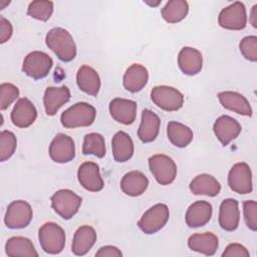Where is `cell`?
<instances>
[{
	"instance_id": "6da1fadb",
	"label": "cell",
	"mask_w": 257,
	"mask_h": 257,
	"mask_svg": "<svg viewBox=\"0 0 257 257\" xmlns=\"http://www.w3.org/2000/svg\"><path fill=\"white\" fill-rule=\"evenodd\" d=\"M45 42L61 61L68 62L76 56V45L71 34L64 28L50 29L45 37Z\"/></svg>"
},
{
	"instance_id": "7a4b0ae2",
	"label": "cell",
	"mask_w": 257,
	"mask_h": 257,
	"mask_svg": "<svg viewBox=\"0 0 257 257\" xmlns=\"http://www.w3.org/2000/svg\"><path fill=\"white\" fill-rule=\"evenodd\" d=\"M96 115L95 108L87 102H76L60 115L61 124L66 128L89 126Z\"/></svg>"
},
{
	"instance_id": "3957f363",
	"label": "cell",
	"mask_w": 257,
	"mask_h": 257,
	"mask_svg": "<svg viewBox=\"0 0 257 257\" xmlns=\"http://www.w3.org/2000/svg\"><path fill=\"white\" fill-rule=\"evenodd\" d=\"M38 238L41 248L48 254L60 253L65 245L64 230L53 222L45 223L39 228Z\"/></svg>"
},
{
	"instance_id": "277c9868",
	"label": "cell",
	"mask_w": 257,
	"mask_h": 257,
	"mask_svg": "<svg viewBox=\"0 0 257 257\" xmlns=\"http://www.w3.org/2000/svg\"><path fill=\"white\" fill-rule=\"evenodd\" d=\"M52 209L64 220L71 219L79 210L82 199L68 189L56 191L51 196Z\"/></svg>"
},
{
	"instance_id": "5b68a950",
	"label": "cell",
	"mask_w": 257,
	"mask_h": 257,
	"mask_svg": "<svg viewBox=\"0 0 257 257\" xmlns=\"http://www.w3.org/2000/svg\"><path fill=\"white\" fill-rule=\"evenodd\" d=\"M170 211L166 204H156L147 210L138 222L139 228L145 234H155L168 222Z\"/></svg>"
},
{
	"instance_id": "8992f818",
	"label": "cell",
	"mask_w": 257,
	"mask_h": 257,
	"mask_svg": "<svg viewBox=\"0 0 257 257\" xmlns=\"http://www.w3.org/2000/svg\"><path fill=\"white\" fill-rule=\"evenodd\" d=\"M52 65L53 60L48 54L35 50L25 56L22 71L33 79H40L48 75Z\"/></svg>"
},
{
	"instance_id": "52a82bcc",
	"label": "cell",
	"mask_w": 257,
	"mask_h": 257,
	"mask_svg": "<svg viewBox=\"0 0 257 257\" xmlns=\"http://www.w3.org/2000/svg\"><path fill=\"white\" fill-rule=\"evenodd\" d=\"M149 167L157 182L163 186L172 184L176 179L177 166L173 159L166 155L152 156L149 159Z\"/></svg>"
},
{
	"instance_id": "ba28073f",
	"label": "cell",
	"mask_w": 257,
	"mask_h": 257,
	"mask_svg": "<svg viewBox=\"0 0 257 257\" xmlns=\"http://www.w3.org/2000/svg\"><path fill=\"white\" fill-rule=\"evenodd\" d=\"M151 98L158 107L166 111L179 110L184 104L183 94L177 88L167 85L155 86L151 91Z\"/></svg>"
},
{
	"instance_id": "9c48e42d",
	"label": "cell",
	"mask_w": 257,
	"mask_h": 257,
	"mask_svg": "<svg viewBox=\"0 0 257 257\" xmlns=\"http://www.w3.org/2000/svg\"><path fill=\"white\" fill-rule=\"evenodd\" d=\"M32 217L33 213L30 204L23 200H17L8 205L4 222L9 229H21L30 224Z\"/></svg>"
},
{
	"instance_id": "30bf717a",
	"label": "cell",
	"mask_w": 257,
	"mask_h": 257,
	"mask_svg": "<svg viewBox=\"0 0 257 257\" xmlns=\"http://www.w3.org/2000/svg\"><path fill=\"white\" fill-rule=\"evenodd\" d=\"M218 23L222 28L229 30H242L247 24V14L245 5L236 1L221 10Z\"/></svg>"
},
{
	"instance_id": "8fae6325",
	"label": "cell",
	"mask_w": 257,
	"mask_h": 257,
	"mask_svg": "<svg viewBox=\"0 0 257 257\" xmlns=\"http://www.w3.org/2000/svg\"><path fill=\"white\" fill-rule=\"evenodd\" d=\"M228 185L235 193L246 195L253 190L252 173L246 163L235 164L228 174Z\"/></svg>"
},
{
	"instance_id": "7c38bea8",
	"label": "cell",
	"mask_w": 257,
	"mask_h": 257,
	"mask_svg": "<svg viewBox=\"0 0 257 257\" xmlns=\"http://www.w3.org/2000/svg\"><path fill=\"white\" fill-rule=\"evenodd\" d=\"M48 153L53 162L59 164L68 163L75 157L74 142L69 136L58 134L50 143Z\"/></svg>"
},
{
	"instance_id": "4fadbf2b",
	"label": "cell",
	"mask_w": 257,
	"mask_h": 257,
	"mask_svg": "<svg viewBox=\"0 0 257 257\" xmlns=\"http://www.w3.org/2000/svg\"><path fill=\"white\" fill-rule=\"evenodd\" d=\"M80 185L89 192H99L103 188V180L99 174V167L93 162H84L77 171Z\"/></svg>"
},
{
	"instance_id": "5bb4252c",
	"label": "cell",
	"mask_w": 257,
	"mask_h": 257,
	"mask_svg": "<svg viewBox=\"0 0 257 257\" xmlns=\"http://www.w3.org/2000/svg\"><path fill=\"white\" fill-rule=\"evenodd\" d=\"M109 113L114 120L122 124H132L137 116V102L126 98L115 97L109 102Z\"/></svg>"
},
{
	"instance_id": "9a60e30c",
	"label": "cell",
	"mask_w": 257,
	"mask_h": 257,
	"mask_svg": "<svg viewBox=\"0 0 257 257\" xmlns=\"http://www.w3.org/2000/svg\"><path fill=\"white\" fill-rule=\"evenodd\" d=\"M241 130V124L229 115L219 116L213 125L214 134L223 146H227L235 140L240 135Z\"/></svg>"
},
{
	"instance_id": "2e32d148",
	"label": "cell",
	"mask_w": 257,
	"mask_h": 257,
	"mask_svg": "<svg viewBox=\"0 0 257 257\" xmlns=\"http://www.w3.org/2000/svg\"><path fill=\"white\" fill-rule=\"evenodd\" d=\"M10 116L14 125L25 128L35 121L37 117V110L28 98L22 97L15 103Z\"/></svg>"
},
{
	"instance_id": "e0dca14e",
	"label": "cell",
	"mask_w": 257,
	"mask_h": 257,
	"mask_svg": "<svg viewBox=\"0 0 257 257\" xmlns=\"http://www.w3.org/2000/svg\"><path fill=\"white\" fill-rule=\"evenodd\" d=\"M70 99L69 88L65 85L60 87L48 86L44 91L43 104L47 115L56 114L57 110Z\"/></svg>"
},
{
	"instance_id": "ac0fdd59",
	"label": "cell",
	"mask_w": 257,
	"mask_h": 257,
	"mask_svg": "<svg viewBox=\"0 0 257 257\" xmlns=\"http://www.w3.org/2000/svg\"><path fill=\"white\" fill-rule=\"evenodd\" d=\"M178 64L183 73L187 75H196L203 67L202 53L193 47H183L179 52Z\"/></svg>"
},
{
	"instance_id": "d6986e66",
	"label": "cell",
	"mask_w": 257,
	"mask_h": 257,
	"mask_svg": "<svg viewBox=\"0 0 257 257\" xmlns=\"http://www.w3.org/2000/svg\"><path fill=\"white\" fill-rule=\"evenodd\" d=\"M240 221L239 204L235 199H226L220 205L219 224L225 231H234L237 229Z\"/></svg>"
},
{
	"instance_id": "ffe728a7",
	"label": "cell",
	"mask_w": 257,
	"mask_h": 257,
	"mask_svg": "<svg viewBox=\"0 0 257 257\" xmlns=\"http://www.w3.org/2000/svg\"><path fill=\"white\" fill-rule=\"evenodd\" d=\"M212 205L206 201L193 203L186 212V223L190 228H198L206 225L212 217Z\"/></svg>"
},
{
	"instance_id": "44dd1931",
	"label": "cell",
	"mask_w": 257,
	"mask_h": 257,
	"mask_svg": "<svg viewBox=\"0 0 257 257\" xmlns=\"http://www.w3.org/2000/svg\"><path fill=\"white\" fill-rule=\"evenodd\" d=\"M218 98L223 107L242 115H252L251 105L243 94L236 91H222L218 93Z\"/></svg>"
},
{
	"instance_id": "7402d4cb",
	"label": "cell",
	"mask_w": 257,
	"mask_h": 257,
	"mask_svg": "<svg viewBox=\"0 0 257 257\" xmlns=\"http://www.w3.org/2000/svg\"><path fill=\"white\" fill-rule=\"evenodd\" d=\"M95 241V230L88 225L81 226L75 231L73 235L71 251L76 256H83L92 248Z\"/></svg>"
},
{
	"instance_id": "603a6c76",
	"label": "cell",
	"mask_w": 257,
	"mask_h": 257,
	"mask_svg": "<svg viewBox=\"0 0 257 257\" xmlns=\"http://www.w3.org/2000/svg\"><path fill=\"white\" fill-rule=\"evenodd\" d=\"M188 246L193 251L202 253L206 256H212L218 249L219 241L218 237L214 233H198L189 237Z\"/></svg>"
},
{
	"instance_id": "cb8c5ba5",
	"label": "cell",
	"mask_w": 257,
	"mask_h": 257,
	"mask_svg": "<svg viewBox=\"0 0 257 257\" xmlns=\"http://www.w3.org/2000/svg\"><path fill=\"white\" fill-rule=\"evenodd\" d=\"M161 119L151 109H144L142 112V120L138 130V137L143 143H151L155 141L159 135Z\"/></svg>"
},
{
	"instance_id": "d4e9b609",
	"label": "cell",
	"mask_w": 257,
	"mask_h": 257,
	"mask_svg": "<svg viewBox=\"0 0 257 257\" xmlns=\"http://www.w3.org/2000/svg\"><path fill=\"white\" fill-rule=\"evenodd\" d=\"M149 73L145 66L135 63L131 65L123 75V87L130 92L142 90L148 83Z\"/></svg>"
},
{
	"instance_id": "484cf974",
	"label": "cell",
	"mask_w": 257,
	"mask_h": 257,
	"mask_svg": "<svg viewBox=\"0 0 257 257\" xmlns=\"http://www.w3.org/2000/svg\"><path fill=\"white\" fill-rule=\"evenodd\" d=\"M148 186V178L140 171H132L126 173L120 181L121 191L131 197L141 196L145 193Z\"/></svg>"
},
{
	"instance_id": "4316f807",
	"label": "cell",
	"mask_w": 257,
	"mask_h": 257,
	"mask_svg": "<svg viewBox=\"0 0 257 257\" xmlns=\"http://www.w3.org/2000/svg\"><path fill=\"white\" fill-rule=\"evenodd\" d=\"M76 83L80 90L92 96H96L100 88L98 73L88 65H82L77 70Z\"/></svg>"
},
{
	"instance_id": "83f0119b",
	"label": "cell",
	"mask_w": 257,
	"mask_h": 257,
	"mask_svg": "<svg viewBox=\"0 0 257 257\" xmlns=\"http://www.w3.org/2000/svg\"><path fill=\"white\" fill-rule=\"evenodd\" d=\"M112 156L114 161L124 163L134 155V142L132 138L124 132H117L111 141Z\"/></svg>"
},
{
	"instance_id": "f1b7e54d",
	"label": "cell",
	"mask_w": 257,
	"mask_h": 257,
	"mask_svg": "<svg viewBox=\"0 0 257 257\" xmlns=\"http://www.w3.org/2000/svg\"><path fill=\"white\" fill-rule=\"evenodd\" d=\"M189 188L194 195H205L209 197H215L221 191V185L217 179L208 174L196 176L191 181Z\"/></svg>"
},
{
	"instance_id": "f546056e",
	"label": "cell",
	"mask_w": 257,
	"mask_h": 257,
	"mask_svg": "<svg viewBox=\"0 0 257 257\" xmlns=\"http://www.w3.org/2000/svg\"><path fill=\"white\" fill-rule=\"evenodd\" d=\"M5 252L10 257H37L33 243L26 237L14 236L7 240Z\"/></svg>"
},
{
	"instance_id": "4dcf8cb0",
	"label": "cell",
	"mask_w": 257,
	"mask_h": 257,
	"mask_svg": "<svg viewBox=\"0 0 257 257\" xmlns=\"http://www.w3.org/2000/svg\"><path fill=\"white\" fill-rule=\"evenodd\" d=\"M167 135L169 141L178 148L187 147L194 138V134L189 126L175 120L168 123Z\"/></svg>"
},
{
	"instance_id": "1f68e13d",
	"label": "cell",
	"mask_w": 257,
	"mask_h": 257,
	"mask_svg": "<svg viewBox=\"0 0 257 257\" xmlns=\"http://www.w3.org/2000/svg\"><path fill=\"white\" fill-rule=\"evenodd\" d=\"M189 12V5L184 0H171L162 8V16L169 23L182 21Z\"/></svg>"
},
{
	"instance_id": "d6a6232c",
	"label": "cell",
	"mask_w": 257,
	"mask_h": 257,
	"mask_svg": "<svg viewBox=\"0 0 257 257\" xmlns=\"http://www.w3.org/2000/svg\"><path fill=\"white\" fill-rule=\"evenodd\" d=\"M105 143L100 134L90 133L85 135L82 145L83 155H93L97 158H103L105 156Z\"/></svg>"
},
{
	"instance_id": "836d02e7",
	"label": "cell",
	"mask_w": 257,
	"mask_h": 257,
	"mask_svg": "<svg viewBox=\"0 0 257 257\" xmlns=\"http://www.w3.org/2000/svg\"><path fill=\"white\" fill-rule=\"evenodd\" d=\"M53 13V3L51 1H32L27 9V14L37 20L47 21Z\"/></svg>"
},
{
	"instance_id": "e575fe53",
	"label": "cell",
	"mask_w": 257,
	"mask_h": 257,
	"mask_svg": "<svg viewBox=\"0 0 257 257\" xmlns=\"http://www.w3.org/2000/svg\"><path fill=\"white\" fill-rule=\"evenodd\" d=\"M17 147V140L15 135L9 131H2L0 133V160L4 162L12 157Z\"/></svg>"
},
{
	"instance_id": "d590c367",
	"label": "cell",
	"mask_w": 257,
	"mask_h": 257,
	"mask_svg": "<svg viewBox=\"0 0 257 257\" xmlns=\"http://www.w3.org/2000/svg\"><path fill=\"white\" fill-rule=\"evenodd\" d=\"M19 96V89L12 83L3 82L0 85V107L2 110L8 106Z\"/></svg>"
},
{
	"instance_id": "8d00e7d4",
	"label": "cell",
	"mask_w": 257,
	"mask_h": 257,
	"mask_svg": "<svg viewBox=\"0 0 257 257\" xmlns=\"http://www.w3.org/2000/svg\"><path fill=\"white\" fill-rule=\"evenodd\" d=\"M239 49L242 55L249 61H257V37L250 35L244 37L239 43Z\"/></svg>"
},
{
	"instance_id": "74e56055",
	"label": "cell",
	"mask_w": 257,
	"mask_h": 257,
	"mask_svg": "<svg viewBox=\"0 0 257 257\" xmlns=\"http://www.w3.org/2000/svg\"><path fill=\"white\" fill-rule=\"evenodd\" d=\"M244 220L247 227L252 230H257V203L253 200L245 201L243 203Z\"/></svg>"
},
{
	"instance_id": "f35d334b",
	"label": "cell",
	"mask_w": 257,
	"mask_h": 257,
	"mask_svg": "<svg viewBox=\"0 0 257 257\" xmlns=\"http://www.w3.org/2000/svg\"><path fill=\"white\" fill-rule=\"evenodd\" d=\"M223 257H249L250 253L243 245L239 243L229 244L222 253Z\"/></svg>"
},
{
	"instance_id": "ab89813d",
	"label": "cell",
	"mask_w": 257,
	"mask_h": 257,
	"mask_svg": "<svg viewBox=\"0 0 257 257\" xmlns=\"http://www.w3.org/2000/svg\"><path fill=\"white\" fill-rule=\"evenodd\" d=\"M13 33V28L11 23L4 18L3 16H0V43H5L10 39Z\"/></svg>"
},
{
	"instance_id": "60d3db41",
	"label": "cell",
	"mask_w": 257,
	"mask_h": 257,
	"mask_svg": "<svg viewBox=\"0 0 257 257\" xmlns=\"http://www.w3.org/2000/svg\"><path fill=\"white\" fill-rule=\"evenodd\" d=\"M95 256H97V257H121L122 253L117 247L111 246V245H106V246L100 247L98 249V251L95 253Z\"/></svg>"
},
{
	"instance_id": "b9f144b4",
	"label": "cell",
	"mask_w": 257,
	"mask_h": 257,
	"mask_svg": "<svg viewBox=\"0 0 257 257\" xmlns=\"http://www.w3.org/2000/svg\"><path fill=\"white\" fill-rule=\"evenodd\" d=\"M249 20H250L252 26H253L254 28H256V27H257V5H254V6L252 7Z\"/></svg>"
},
{
	"instance_id": "7bdbcfd3",
	"label": "cell",
	"mask_w": 257,
	"mask_h": 257,
	"mask_svg": "<svg viewBox=\"0 0 257 257\" xmlns=\"http://www.w3.org/2000/svg\"><path fill=\"white\" fill-rule=\"evenodd\" d=\"M146 3H147L148 5L154 7V6H158V5L161 3V1H160V0H158V1H156V2H154V1H153V2H151V1H146Z\"/></svg>"
},
{
	"instance_id": "ee69618b",
	"label": "cell",
	"mask_w": 257,
	"mask_h": 257,
	"mask_svg": "<svg viewBox=\"0 0 257 257\" xmlns=\"http://www.w3.org/2000/svg\"><path fill=\"white\" fill-rule=\"evenodd\" d=\"M10 2L9 1H3V0H0V9H4L5 8V5H8Z\"/></svg>"
}]
</instances>
